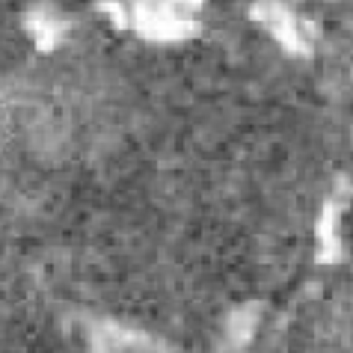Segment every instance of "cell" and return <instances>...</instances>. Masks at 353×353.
I'll return each instance as SVG.
<instances>
[]
</instances>
